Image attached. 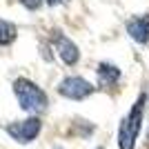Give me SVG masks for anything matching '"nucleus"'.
<instances>
[{
	"label": "nucleus",
	"instance_id": "f257e3e1",
	"mask_svg": "<svg viewBox=\"0 0 149 149\" xmlns=\"http://www.w3.org/2000/svg\"><path fill=\"white\" fill-rule=\"evenodd\" d=\"M143 105H145V96L140 93L138 100L134 102V107H131V111L120 123V131H118V147L120 149H134L136 147L138 131L143 127Z\"/></svg>",
	"mask_w": 149,
	"mask_h": 149
},
{
	"label": "nucleus",
	"instance_id": "f03ea898",
	"mask_svg": "<svg viewBox=\"0 0 149 149\" xmlns=\"http://www.w3.org/2000/svg\"><path fill=\"white\" fill-rule=\"evenodd\" d=\"M13 93H16L20 107L25 111L40 113L47 109V96H45V91L38 85H33L31 80H27V78H18L13 82Z\"/></svg>",
	"mask_w": 149,
	"mask_h": 149
},
{
	"label": "nucleus",
	"instance_id": "7ed1b4c3",
	"mask_svg": "<svg viewBox=\"0 0 149 149\" xmlns=\"http://www.w3.org/2000/svg\"><path fill=\"white\" fill-rule=\"evenodd\" d=\"M58 91L69 100H82L93 93V85L87 82L85 78H80V76H69L58 85Z\"/></svg>",
	"mask_w": 149,
	"mask_h": 149
},
{
	"label": "nucleus",
	"instance_id": "20e7f679",
	"mask_svg": "<svg viewBox=\"0 0 149 149\" xmlns=\"http://www.w3.org/2000/svg\"><path fill=\"white\" fill-rule=\"evenodd\" d=\"M40 127H42V123H40V118H27V120H20V123H11L9 127H7V134L13 138V140H18V143L27 145L31 143L33 138L40 134Z\"/></svg>",
	"mask_w": 149,
	"mask_h": 149
},
{
	"label": "nucleus",
	"instance_id": "39448f33",
	"mask_svg": "<svg viewBox=\"0 0 149 149\" xmlns=\"http://www.w3.org/2000/svg\"><path fill=\"white\" fill-rule=\"evenodd\" d=\"M127 31L136 42H149V16H136V18L127 20Z\"/></svg>",
	"mask_w": 149,
	"mask_h": 149
},
{
	"label": "nucleus",
	"instance_id": "423d86ee",
	"mask_svg": "<svg viewBox=\"0 0 149 149\" xmlns=\"http://www.w3.org/2000/svg\"><path fill=\"white\" fill-rule=\"evenodd\" d=\"M56 49H58V56L62 58V62H65V65H76V62H78V58H80L78 47H76L69 38L60 36V33L56 36Z\"/></svg>",
	"mask_w": 149,
	"mask_h": 149
},
{
	"label": "nucleus",
	"instance_id": "0eeeda50",
	"mask_svg": "<svg viewBox=\"0 0 149 149\" xmlns=\"http://www.w3.org/2000/svg\"><path fill=\"white\" fill-rule=\"evenodd\" d=\"M120 78V69L116 65H109V62H100L98 65V80L102 87H111L116 85Z\"/></svg>",
	"mask_w": 149,
	"mask_h": 149
},
{
	"label": "nucleus",
	"instance_id": "6e6552de",
	"mask_svg": "<svg viewBox=\"0 0 149 149\" xmlns=\"http://www.w3.org/2000/svg\"><path fill=\"white\" fill-rule=\"evenodd\" d=\"M16 27L11 22H7V20H0V47H5V45H11L16 40Z\"/></svg>",
	"mask_w": 149,
	"mask_h": 149
},
{
	"label": "nucleus",
	"instance_id": "1a4fd4ad",
	"mask_svg": "<svg viewBox=\"0 0 149 149\" xmlns=\"http://www.w3.org/2000/svg\"><path fill=\"white\" fill-rule=\"evenodd\" d=\"M20 2H22L27 9H31V11H33V9H38V7L42 5V0H20Z\"/></svg>",
	"mask_w": 149,
	"mask_h": 149
},
{
	"label": "nucleus",
	"instance_id": "9d476101",
	"mask_svg": "<svg viewBox=\"0 0 149 149\" xmlns=\"http://www.w3.org/2000/svg\"><path fill=\"white\" fill-rule=\"evenodd\" d=\"M49 5H60V2H67V0H47Z\"/></svg>",
	"mask_w": 149,
	"mask_h": 149
},
{
	"label": "nucleus",
	"instance_id": "9b49d317",
	"mask_svg": "<svg viewBox=\"0 0 149 149\" xmlns=\"http://www.w3.org/2000/svg\"><path fill=\"white\" fill-rule=\"evenodd\" d=\"M100 149H102V147H100Z\"/></svg>",
	"mask_w": 149,
	"mask_h": 149
}]
</instances>
